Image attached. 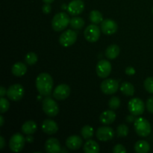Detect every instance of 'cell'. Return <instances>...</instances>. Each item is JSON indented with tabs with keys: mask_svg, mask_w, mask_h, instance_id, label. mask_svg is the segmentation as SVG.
Returning a JSON list of instances; mask_svg holds the SVG:
<instances>
[{
	"mask_svg": "<svg viewBox=\"0 0 153 153\" xmlns=\"http://www.w3.org/2000/svg\"><path fill=\"white\" fill-rule=\"evenodd\" d=\"M116 120V114L113 111H105L101 114L100 117V120L104 125H110L113 123Z\"/></svg>",
	"mask_w": 153,
	"mask_h": 153,
	"instance_id": "cell-19",
	"label": "cell"
},
{
	"mask_svg": "<svg viewBox=\"0 0 153 153\" xmlns=\"http://www.w3.org/2000/svg\"><path fill=\"white\" fill-rule=\"evenodd\" d=\"M27 72V67L22 62H16L13 65L11 68V73L16 77H21L24 76Z\"/></svg>",
	"mask_w": 153,
	"mask_h": 153,
	"instance_id": "cell-20",
	"label": "cell"
},
{
	"mask_svg": "<svg viewBox=\"0 0 153 153\" xmlns=\"http://www.w3.org/2000/svg\"><path fill=\"white\" fill-rule=\"evenodd\" d=\"M4 117H3V116H0V126H2L3 125H4Z\"/></svg>",
	"mask_w": 153,
	"mask_h": 153,
	"instance_id": "cell-42",
	"label": "cell"
},
{
	"mask_svg": "<svg viewBox=\"0 0 153 153\" xmlns=\"http://www.w3.org/2000/svg\"><path fill=\"white\" fill-rule=\"evenodd\" d=\"M45 149L48 153H58L61 152V143L58 139L50 137L45 143Z\"/></svg>",
	"mask_w": 153,
	"mask_h": 153,
	"instance_id": "cell-16",
	"label": "cell"
},
{
	"mask_svg": "<svg viewBox=\"0 0 153 153\" xmlns=\"http://www.w3.org/2000/svg\"><path fill=\"white\" fill-rule=\"evenodd\" d=\"M118 29V25L116 22L112 19H106L101 22V30L103 34L106 35H111L115 34Z\"/></svg>",
	"mask_w": 153,
	"mask_h": 153,
	"instance_id": "cell-14",
	"label": "cell"
},
{
	"mask_svg": "<svg viewBox=\"0 0 153 153\" xmlns=\"http://www.w3.org/2000/svg\"><path fill=\"white\" fill-rule=\"evenodd\" d=\"M70 22V16L65 12H60L55 14L52 18V27L54 31H61L68 26Z\"/></svg>",
	"mask_w": 153,
	"mask_h": 153,
	"instance_id": "cell-2",
	"label": "cell"
},
{
	"mask_svg": "<svg viewBox=\"0 0 153 153\" xmlns=\"http://www.w3.org/2000/svg\"><path fill=\"white\" fill-rule=\"evenodd\" d=\"M4 145H5V141H4V139L2 136L0 137V149H3L4 147Z\"/></svg>",
	"mask_w": 153,
	"mask_h": 153,
	"instance_id": "cell-39",
	"label": "cell"
},
{
	"mask_svg": "<svg viewBox=\"0 0 153 153\" xmlns=\"http://www.w3.org/2000/svg\"><path fill=\"white\" fill-rule=\"evenodd\" d=\"M128 127L125 124H121L117 128V136L119 137H125L128 135Z\"/></svg>",
	"mask_w": 153,
	"mask_h": 153,
	"instance_id": "cell-29",
	"label": "cell"
},
{
	"mask_svg": "<svg viewBox=\"0 0 153 153\" xmlns=\"http://www.w3.org/2000/svg\"><path fill=\"white\" fill-rule=\"evenodd\" d=\"M120 49L119 46L116 44H113L109 46L105 50V56L108 59L114 60L116 58H117L118 55H120Z\"/></svg>",
	"mask_w": 153,
	"mask_h": 153,
	"instance_id": "cell-23",
	"label": "cell"
},
{
	"mask_svg": "<svg viewBox=\"0 0 153 153\" xmlns=\"http://www.w3.org/2000/svg\"><path fill=\"white\" fill-rule=\"evenodd\" d=\"M84 152L86 153H98L100 152V148L98 143L93 140H88L84 144Z\"/></svg>",
	"mask_w": 153,
	"mask_h": 153,
	"instance_id": "cell-21",
	"label": "cell"
},
{
	"mask_svg": "<svg viewBox=\"0 0 153 153\" xmlns=\"http://www.w3.org/2000/svg\"><path fill=\"white\" fill-rule=\"evenodd\" d=\"M120 91L127 97H131L134 94V88L132 84L129 82H123L120 86Z\"/></svg>",
	"mask_w": 153,
	"mask_h": 153,
	"instance_id": "cell-25",
	"label": "cell"
},
{
	"mask_svg": "<svg viewBox=\"0 0 153 153\" xmlns=\"http://www.w3.org/2000/svg\"><path fill=\"white\" fill-rule=\"evenodd\" d=\"M101 34V28L97 26V24L90 25L85 28L84 35L87 41L90 43H95L100 39Z\"/></svg>",
	"mask_w": 153,
	"mask_h": 153,
	"instance_id": "cell-6",
	"label": "cell"
},
{
	"mask_svg": "<svg viewBox=\"0 0 153 153\" xmlns=\"http://www.w3.org/2000/svg\"><path fill=\"white\" fill-rule=\"evenodd\" d=\"M5 95H7V91H6L4 87L1 86V88H0V97H4Z\"/></svg>",
	"mask_w": 153,
	"mask_h": 153,
	"instance_id": "cell-38",
	"label": "cell"
},
{
	"mask_svg": "<svg viewBox=\"0 0 153 153\" xmlns=\"http://www.w3.org/2000/svg\"><path fill=\"white\" fill-rule=\"evenodd\" d=\"M70 25L74 29H82L85 25V20L79 16H74L70 19Z\"/></svg>",
	"mask_w": 153,
	"mask_h": 153,
	"instance_id": "cell-27",
	"label": "cell"
},
{
	"mask_svg": "<svg viewBox=\"0 0 153 153\" xmlns=\"http://www.w3.org/2000/svg\"><path fill=\"white\" fill-rule=\"evenodd\" d=\"M152 13H153V7H152Z\"/></svg>",
	"mask_w": 153,
	"mask_h": 153,
	"instance_id": "cell-44",
	"label": "cell"
},
{
	"mask_svg": "<svg viewBox=\"0 0 153 153\" xmlns=\"http://www.w3.org/2000/svg\"><path fill=\"white\" fill-rule=\"evenodd\" d=\"M149 149V143L146 140H139L134 145V151L137 153H147Z\"/></svg>",
	"mask_w": 153,
	"mask_h": 153,
	"instance_id": "cell-24",
	"label": "cell"
},
{
	"mask_svg": "<svg viewBox=\"0 0 153 153\" xmlns=\"http://www.w3.org/2000/svg\"><path fill=\"white\" fill-rule=\"evenodd\" d=\"M144 88L149 94H153V77H148L144 81Z\"/></svg>",
	"mask_w": 153,
	"mask_h": 153,
	"instance_id": "cell-33",
	"label": "cell"
},
{
	"mask_svg": "<svg viewBox=\"0 0 153 153\" xmlns=\"http://www.w3.org/2000/svg\"><path fill=\"white\" fill-rule=\"evenodd\" d=\"M89 19L94 24H99L101 23L103 21L102 14L101 12H100L97 10H94L90 13Z\"/></svg>",
	"mask_w": 153,
	"mask_h": 153,
	"instance_id": "cell-26",
	"label": "cell"
},
{
	"mask_svg": "<svg viewBox=\"0 0 153 153\" xmlns=\"http://www.w3.org/2000/svg\"><path fill=\"white\" fill-rule=\"evenodd\" d=\"M100 88L103 94L106 95H112L119 89V82L115 79H106L102 82Z\"/></svg>",
	"mask_w": 153,
	"mask_h": 153,
	"instance_id": "cell-10",
	"label": "cell"
},
{
	"mask_svg": "<svg viewBox=\"0 0 153 153\" xmlns=\"http://www.w3.org/2000/svg\"><path fill=\"white\" fill-rule=\"evenodd\" d=\"M10 107V103L8 100L4 99V97H1L0 99V112L1 114H4L7 111Z\"/></svg>",
	"mask_w": 153,
	"mask_h": 153,
	"instance_id": "cell-32",
	"label": "cell"
},
{
	"mask_svg": "<svg viewBox=\"0 0 153 153\" xmlns=\"http://www.w3.org/2000/svg\"><path fill=\"white\" fill-rule=\"evenodd\" d=\"M36 88L39 94L44 97L50 95L53 88V79L46 73H42L36 79Z\"/></svg>",
	"mask_w": 153,
	"mask_h": 153,
	"instance_id": "cell-1",
	"label": "cell"
},
{
	"mask_svg": "<svg viewBox=\"0 0 153 153\" xmlns=\"http://www.w3.org/2000/svg\"><path fill=\"white\" fill-rule=\"evenodd\" d=\"M83 144V140L80 136L74 134L71 135L66 140V146L71 150H77L82 147Z\"/></svg>",
	"mask_w": 153,
	"mask_h": 153,
	"instance_id": "cell-17",
	"label": "cell"
},
{
	"mask_svg": "<svg viewBox=\"0 0 153 153\" xmlns=\"http://www.w3.org/2000/svg\"><path fill=\"white\" fill-rule=\"evenodd\" d=\"M25 140H26L28 143H32L34 141V137L31 134H27L26 137H25Z\"/></svg>",
	"mask_w": 153,
	"mask_h": 153,
	"instance_id": "cell-40",
	"label": "cell"
},
{
	"mask_svg": "<svg viewBox=\"0 0 153 153\" xmlns=\"http://www.w3.org/2000/svg\"><path fill=\"white\" fill-rule=\"evenodd\" d=\"M126 74H127L128 76H133V75L135 74V70H134V67H128L125 70Z\"/></svg>",
	"mask_w": 153,
	"mask_h": 153,
	"instance_id": "cell-37",
	"label": "cell"
},
{
	"mask_svg": "<svg viewBox=\"0 0 153 153\" xmlns=\"http://www.w3.org/2000/svg\"><path fill=\"white\" fill-rule=\"evenodd\" d=\"M146 108H147L148 111L150 113L153 114V96L149 97L146 101Z\"/></svg>",
	"mask_w": 153,
	"mask_h": 153,
	"instance_id": "cell-35",
	"label": "cell"
},
{
	"mask_svg": "<svg viewBox=\"0 0 153 153\" xmlns=\"http://www.w3.org/2000/svg\"><path fill=\"white\" fill-rule=\"evenodd\" d=\"M37 128V124L34 121L28 120L24 123L23 125L22 126L21 130H22V133H24L25 134H33L36 132Z\"/></svg>",
	"mask_w": 153,
	"mask_h": 153,
	"instance_id": "cell-22",
	"label": "cell"
},
{
	"mask_svg": "<svg viewBox=\"0 0 153 153\" xmlns=\"http://www.w3.org/2000/svg\"><path fill=\"white\" fill-rule=\"evenodd\" d=\"M70 88L66 84H61L55 88L53 92V97L57 100H64L70 96Z\"/></svg>",
	"mask_w": 153,
	"mask_h": 153,
	"instance_id": "cell-13",
	"label": "cell"
},
{
	"mask_svg": "<svg viewBox=\"0 0 153 153\" xmlns=\"http://www.w3.org/2000/svg\"><path fill=\"white\" fill-rule=\"evenodd\" d=\"M85 3L82 0H73L67 6V11L72 16H76L83 12Z\"/></svg>",
	"mask_w": 153,
	"mask_h": 153,
	"instance_id": "cell-15",
	"label": "cell"
},
{
	"mask_svg": "<svg viewBox=\"0 0 153 153\" xmlns=\"http://www.w3.org/2000/svg\"><path fill=\"white\" fill-rule=\"evenodd\" d=\"M25 91L22 85L19 84H15V85H11L7 90V97H8L9 100L12 101L17 102L22 100Z\"/></svg>",
	"mask_w": 153,
	"mask_h": 153,
	"instance_id": "cell-7",
	"label": "cell"
},
{
	"mask_svg": "<svg viewBox=\"0 0 153 153\" xmlns=\"http://www.w3.org/2000/svg\"><path fill=\"white\" fill-rule=\"evenodd\" d=\"M81 134H82L84 139L89 140V139H91L94 136V130L93 127L91 126H85L84 127H82V130H81Z\"/></svg>",
	"mask_w": 153,
	"mask_h": 153,
	"instance_id": "cell-28",
	"label": "cell"
},
{
	"mask_svg": "<svg viewBox=\"0 0 153 153\" xmlns=\"http://www.w3.org/2000/svg\"><path fill=\"white\" fill-rule=\"evenodd\" d=\"M114 137V131L111 127L102 126L97 129V137L103 142L109 141Z\"/></svg>",
	"mask_w": 153,
	"mask_h": 153,
	"instance_id": "cell-12",
	"label": "cell"
},
{
	"mask_svg": "<svg viewBox=\"0 0 153 153\" xmlns=\"http://www.w3.org/2000/svg\"><path fill=\"white\" fill-rule=\"evenodd\" d=\"M108 106L112 110H116L120 106V100L118 97H113L108 101Z\"/></svg>",
	"mask_w": 153,
	"mask_h": 153,
	"instance_id": "cell-31",
	"label": "cell"
},
{
	"mask_svg": "<svg viewBox=\"0 0 153 153\" xmlns=\"http://www.w3.org/2000/svg\"><path fill=\"white\" fill-rule=\"evenodd\" d=\"M37 55L34 52H28L26 55H25V61L28 65H34L37 63Z\"/></svg>",
	"mask_w": 153,
	"mask_h": 153,
	"instance_id": "cell-30",
	"label": "cell"
},
{
	"mask_svg": "<svg viewBox=\"0 0 153 153\" xmlns=\"http://www.w3.org/2000/svg\"><path fill=\"white\" fill-rule=\"evenodd\" d=\"M111 64L107 60H101L97 64L96 67L97 76L101 79H105L111 72Z\"/></svg>",
	"mask_w": 153,
	"mask_h": 153,
	"instance_id": "cell-11",
	"label": "cell"
},
{
	"mask_svg": "<svg viewBox=\"0 0 153 153\" xmlns=\"http://www.w3.org/2000/svg\"><path fill=\"white\" fill-rule=\"evenodd\" d=\"M114 153H124L126 152V149L123 146L122 144H117L113 148Z\"/></svg>",
	"mask_w": 153,
	"mask_h": 153,
	"instance_id": "cell-34",
	"label": "cell"
},
{
	"mask_svg": "<svg viewBox=\"0 0 153 153\" xmlns=\"http://www.w3.org/2000/svg\"><path fill=\"white\" fill-rule=\"evenodd\" d=\"M42 10L44 13L48 14V13H50V12L52 11V7H51L50 4H48L46 3L45 4H43V7H42Z\"/></svg>",
	"mask_w": 153,
	"mask_h": 153,
	"instance_id": "cell-36",
	"label": "cell"
},
{
	"mask_svg": "<svg viewBox=\"0 0 153 153\" xmlns=\"http://www.w3.org/2000/svg\"><path fill=\"white\" fill-rule=\"evenodd\" d=\"M41 128L43 132L46 134H54L58 131V126L55 121L50 119H46L42 123Z\"/></svg>",
	"mask_w": 153,
	"mask_h": 153,
	"instance_id": "cell-18",
	"label": "cell"
},
{
	"mask_svg": "<svg viewBox=\"0 0 153 153\" xmlns=\"http://www.w3.org/2000/svg\"><path fill=\"white\" fill-rule=\"evenodd\" d=\"M42 108L43 112L49 117H55L59 113L58 105L50 97H46L43 100Z\"/></svg>",
	"mask_w": 153,
	"mask_h": 153,
	"instance_id": "cell-4",
	"label": "cell"
},
{
	"mask_svg": "<svg viewBox=\"0 0 153 153\" xmlns=\"http://www.w3.org/2000/svg\"><path fill=\"white\" fill-rule=\"evenodd\" d=\"M128 108L130 113L134 116H139L144 112L145 105L140 98H133L128 102Z\"/></svg>",
	"mask_w": 153,
	"mask_h": 153,
	"instance_id": "cell-9",
	"label": "cell"
},
{
	"mask_svg": "<svg viewBox=\"0 0 153 153\" xmlns=\"http://www.w3.org/2000/svg\"><path fill=\"white\" fill-rule=\"evenodd\" d=\"M134 129L140 137H147L151 133V125L149 121L143 117H137L134 120Z\"/></svg>",
	"mask_w": 153,
	"mask_h": 153,
	"instance_id": "cell-3",
	"label": "cell"
},
{
	"mask_svg": "<svg viewBox=\"0 0 153 153\" xmlns=\"http://www.w3.org/2000/svg\"><path fill=\"white\" fill-rule=\"evenodd\" d=\"M45 3H48V4H51L54 1V0H43Z\"/></svg>",
	"mask_w": 153,
	"mask_h": 153,
	"instance_id": "cell-43",
	"label": "cell"
},
{
	"mask_svg": "<svg viewBox=\"0 0 153 153\" xmlns=\"http://www.w3.org/2000/svg\"><path fill=\"white\" fill-rule=\"evenodd\" d=\"M25 138L20 133H16L10 137L9 141V147L14 152H19L23 149L25 143Z\"/></svg>",
	"mask_w": 153,
	"mask_h": 153,
	"instance_id": "cell-5",
	"label": "cell"
},
{
	"mask_svg": "<svg viewBox=\"0 0 153 153\" xmlns=\"http://www.w3.org/2000/svg\"><path fill=\"white\" fill-rule=\"evenodd\" d=\"M77 33L72 29L63 32L59 37V43L64 47H69L74 44L77 40Z\"/></svg>",
	"mask_w": 153,
	"mask_h": 153,
	"instance_id": "cell-8",
	"label": "cell"
},
{
	"mask_svg": "<svg viewBox=\"0 0 153 153\" xmlns=\"http://www.w3.org/2000/svg\"><path fill=\"white\" fill-rule=\"evenodd\" d=\"M134 115H129V116H128L126 117V120L128 121V123H131L132 122V121H134Z\"/></svg>",
	"mask_w": 153,
	"mask_h": 153,
	"instance_id": "cell-41",
	"label": "cell"
}]
</instances>
